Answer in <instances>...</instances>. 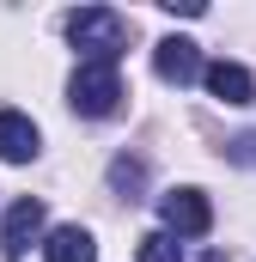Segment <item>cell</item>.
I'll list each match as a JSON object with an SVG mask.
<instances>
[{"label":"cell","mask_w":256,"mask_h":262,"mask_svg":"<svg viewBox=\"0 0 256 262\" xmlns=\"http://www.w3.org/2000/svg\"><path fill=\"white\" fill-rule=\"evenodd\" d=\"M67 37H73V49H86V61L116 67V55L128 43V25H122V12H110V6H79V12H67Z\"/></svg>","instance_id":"6da1fadb"},{"label":"cell","mask_w":256,"mask_h":262,"mask_svg":"<svg viewBox=\"0 0 256 262\" xmlns=\"http://www.w3.org/2000/svg\"><path fill=\"white\" fill-rule=\"evenodd\" d=\"M153 67H159V79H171V85H189L195 73H201V55H195L189 37H165L159 49H153Z\"/></svg>","instance_id":"5b68a950"},{"label":"cell","mask_w":256,"mask_h":262,"mask_svg":"<svg viewBox=\"0 0 256 262\" xmlns=\"http://www.w3.org/2000/svg\"><path fill=\"white\" fill-rule=\"evenodd\" d=\"M201 79H207V92H214L220 104H256V79H250L238 61H214V67H201Z\"/></svg>","instance_id":"52a82bcc"},{"label":"cell","mask_w":256,"mask_h":262,"mask_svg":"<svg viewBox=\"0 0 256 262\" xmlns=\"http://www.w3.org/2000/svg\"><path fill=\"white\" fill-rule=\"evenodd\" d=\"M140 262H183V250H177V238L146 232V238H140Z\"/></svg>","instance_id":"30bf717a"},{"label":"cell","mask_w":256,"mask_h":262,"mask_svg":"<svg viewBox=\"0 0 256 262\" xmlns=\"http://www.w3.org/2000/svg\"><path fill=\"white\" fill-rule=\"evenodd\" d=\"M110 189H116V195H128V201H140L146 195V165H140V159H110Z\"/></svg>","instance_id":"9c48e42d"},{"label":"cell","mask_w":256,"mask_h":262,"mask_svg":"<svg viewBox=\"0 0 256 262\" xmlns=\"http://www.w3.org/2000/svg\"><path fill=\"white\" fill-rule=\"evenodd\" d=\"M67 104L79 116H116L122 110V79L110 61H79L73 79H67Z\"/></svg>","instance_id":"7a4b0ae2"},{"label":"cell","mask_w":256,"mask_h":262,"mask_svg":"<svg viewBox=\"0 0 256 262\" xmlns=\"http://www.w3.org/2000/svg\"><path fill=\"white\" fill-rule=\"evenodd\" d=\"M159 213H165V238H201L214 226V207H207L201 189H171L159 201Z\"/></svg>","instance_id":"3957f363"},{"label":"cell","mask_w":256,"mask_h":262,"mask_svg":"<svg viewBox=\"0 0 256 262\" xmlns=\"http://www.w3.org/2000/svg\"><path fill=\"white\" fill-rule=\"evenodd\" d=\"M37 238H43V201H37V195L12 201V207H6V226H0V250H6V262H18Z\"/></svg>","instance_id":"277c9868"},{"label":"cell","mask_w":256,"mask_h":262,"mask_svg":"<svg viewBox=\"0 0 256 262\" xmlns=\"http://www.w3.org/2000/svg\"><path fill=\"white\" fill-rule=\"evenodd\" d=\"M226 159H232V165H256V134H238V140H226Z\"/></svg>","instance_id":"8fae6325"},{"label":"cell","mask_w":256,"mask_h":262,"mask_svg":"<svg viewBox=\"0 0 256 262\" xmlns=\"http://www.w3.org/2000/svg\"><path fill=\"white\" fill-rule=\"evenodd\" d=\"M43 256L49 262H98V244H92L86 226H55L49 244H43Z\"/></svg>","instance_id":"ba28073f"},{"label":"cell","mask_w":256,"mask_h":262,"mask_svg":"<svg viewBox=\"0 0 256 262\" xmlns=\"http://www.w3.org/2000/svg\"><path fill=\"white\" fill-rule=\"evenodd\" d=\"M0 159L6 165H31L37 159V122L18 110H0Z\"/></svg>","instance_id":"8992f818"}]
</instances>
